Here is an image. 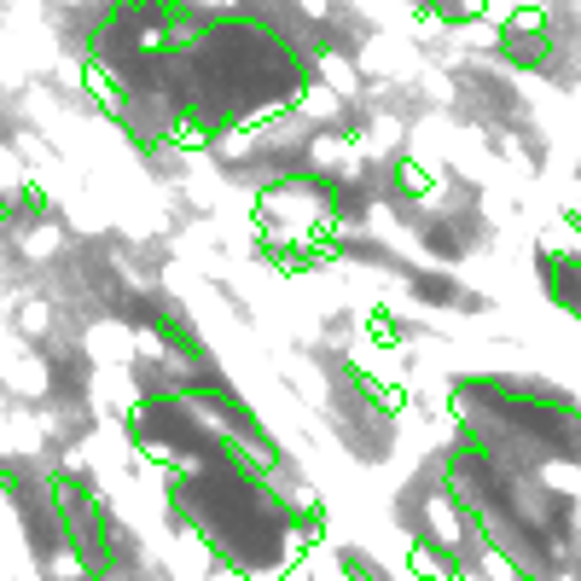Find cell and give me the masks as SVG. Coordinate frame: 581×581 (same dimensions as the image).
<instances>
[{
    "label": "cell",
    "instance_id": "1",
    "mask_svg": "<svg viewBox=\"0 0 581 581\" xmlns=\"http://www.w3.org/2000/svg\"><path fill=\"white\" fill-rule=\"evenodd\" d=\"M541 286L570 321H581V256H565V251L541 256Z\"/></svg>",
    "mask_w": 581,
    "mask_h": 581
}]
</instances>
